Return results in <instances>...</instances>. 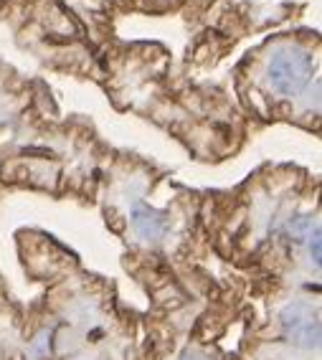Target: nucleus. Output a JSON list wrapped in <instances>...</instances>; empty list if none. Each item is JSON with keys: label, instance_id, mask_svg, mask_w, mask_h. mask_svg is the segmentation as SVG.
<instances>
[{"label": "nucleus", "instance_id": "20e7f679", "mask_svg": "<svg viewBox=\"0 0 322 360\" xmlns=\"http://www.w3.org/2000/svg\"><path fill=\"white\" fill-rule=\"evenodd\" d=\"M317 224L309 216H295V219H290V224H287V233H290V241H295V244H302V241H307L309 233L315 231Z\"/></svg>", "mask_w": 322, "mask_h": 360}, {"label": "nucleus", "instance_id": "39448f33", "mask_svg": "<svg viewBox=\"0 0 322 360\" xmlns=\"http://www.w3.org/2000/svg\"><path fill=\"white\" fill-rule=\"evenodd\" d=\"M307 246H309V257H312V262H315V266H320V257H322V251H320V226H317L315 231L309 233Z\"/></svg>", "mask_w": 322, "mask_h": 360}, {"label": "nucleus", "instance_id": "f257e3e1", "mask_svg": "<svg viewBox=\"0 0 322 360\" xmlns=\"http://www.w3.org/2000/svg\"><path fill=\"white\" fill-rule=\"evenodd\" d=\"M312 74V56L300 49H287L271 56L269 61V82L279 94H297L307 84Z\"/></svg>", "mask_w": 322, "mask_h": 360}, {"label": "nucleus", "instance_id": "423d86ee", "mask_svg": "<svg viewBox=\"0 0 322 360\" xmlns=\"http://www.w3.org/2000/svg\"><path fill=\"white\" fill-rule=\"evenodd\" d=\"M183 360H211V358H206V355H200V353H186Z\"/></svg>", "mask_w": 322, "mask_h": 360}, {"label": "nucleus", "instance_id": "7ed1b4c3", "mask_svg": "<svg viewBox=\"0 0 322 360\" xmlns=\"http://www.w3.org/2000/svg\"><path fill=\"white\" fill-rule=\"evenodd\" d=\"M132 229L137 231V236L145 241H157L170 231V216L165 211L150 208L148 203H135L132 206Z\"/></svg>", "mask_w": 322, "mask_h": 360}, {"label": "nucleus", "instance_id": "f03ea898", "mask_svg": "<svg viewBox=\"0 0 322 360\" xmlns=\"http://www.w3.org/2000/svg\"><path fill=\"white\" fill-rule=\"evenodd\" d=\"M282 328L295 347L315 350L320 345V315L307 302H292L282 309Z\"/></svg>", "mask_w": 322, "mask_h": 360}]
</instances>
